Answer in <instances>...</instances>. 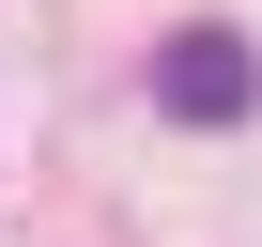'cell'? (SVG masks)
<instances>
[{"label":"cell","mask_w":262,"mask_h":247,"mask_svg":"<svg viewBox=\"0 0 262 247\" xmlns=\"http://www.w3.org/2000/svg\"><path fill=\"white\" fill-rule=\"evenodd\" d=\"M155 108L170 123H247L262 108V47L247 31H170L155 47Z\"/></svg>","instance_id":"obj_1"}]
</instances>
